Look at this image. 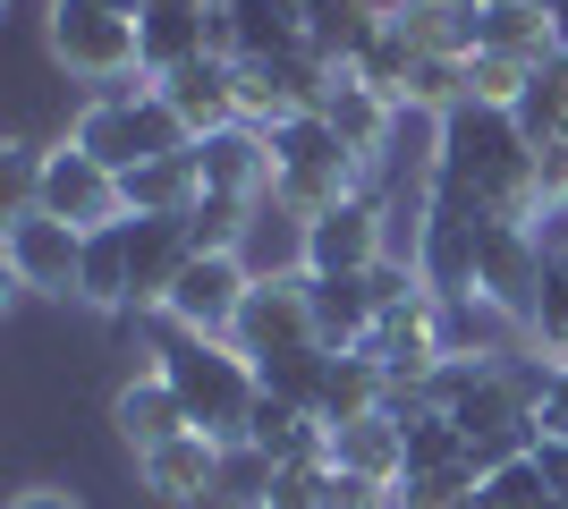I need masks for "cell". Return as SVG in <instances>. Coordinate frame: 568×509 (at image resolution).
Masks as SVG:
<instances>
[{"label":"cell","mask_w":568,"mask_h":509,"mask_svg":"<svg viewBox=\"0 0 568 509\" xmlns=\"http://www.w3.org/2000/svg\"><path fill=\"white\" fill-rule=\"evenodd\" d=\"M535 77H544V69H526V60H500V51H475V60H467V102H493V111H518Z\"/></svg>","instance_id":"32"},{"label":"cell","mask_w":568,"mask_h":509,"mask_svg":"<svg viewBox=\"0 0 568 509\" xmlns=\"http://www.w3.org/2000/svg\"><path fill=\"white\" fill-rule=\"evenodd\" d=\"M111 425H119V441L128 450H162V441H179L187 434V399L162 383V365H144L136 383H119V399H111Z\"/></svg>","instance_id":"14"},{"label":"cell","mask_w":568,"mask_h":509,"mask_svg":"<svg viewBox=\"0 0 568 509\" xmlns=\"http://www.w3.org/2000/svg\"><path fill=\"white\" fill-rule=\"evenodd\" d=\"M246 289H255V264H246V255H187V272H179V281H170V297H162V315L179 323V332L230 339Z\"/></svg>","instance_id":"8"},{"label":"cell","mask_w":568,"mask_h":509,"mask_svg":"<svg viewBox=\"0 0 568 509\" xmlns=\"http://www.w3.org/2000/svg\"><path fill=\"white\" fill-rule=\"evenodd\" d=\"M9 509H85V501H77V492H60V485H26Z\"/></svg>","instance_id":"39"},{"label":"cell","mask_w":568,"mask_h":509,"mask_svg":"<svg viewBox=\"0 0 568 509\" xmlns=\"http://www.w3.org/2000/svg\"><path fill=\"white\" fill-rule=\"evenodd\" d=\"M288 51H306L297 0H237L230 9V60H288Z\"/></svg>","instance_id":"20"},{"label":"cell","mask_w":568,"mask_h":509,"mask_svg":"<svg viewBox=\"0 0 568 509\" xmlns=\"http://www.w3.org/2000/svg\"><path fill=\"white\" fill-rule=\"evenodd\" d=\"M390 26L425 60H475L484 43V0H390Z\"/></svg>","instance_id":"15"},{"label":"cell","mask_w":568,"mask_h":509,"mask_svg":"<svg viewBox=\"0 0 568 509\" xmlns=\"http://www.w3.org/2000/svg\"><path fill=\"white\" fill-rule=\"evenodd\" d=\"M475 509H560V501H551V485H544L535 459H509V467H493V476L475 485Z\"/></svg>","instance_id":"33"},{"label":"cell","mask_w":568,"mask_h":509,"mask_svg":"<svg viewBox=\"0 0 568 509\" xmlns=\"http://www.w3.org/2000/svg\"><path fill=\"white\" fill-rule=\"evenodd\" d=\"M475 51H500V60H526V69H551L560 60V26H551L544 0H493L484 9V43Z\"/></svg>","instance_id":"19"},{"label":"cell","mask_w":568,"mask_h":509,"mask_svg":"<svg viewBox=\"0 0 568 509\" xmlns=\"http://www.w3.org/2000/svg\"><path fill=\"white\" fill-rule=\"evenodd\" d=\"M136 43H144V77L162 85V77H179L187 60L213 51V9H204V0H144Z\"/></svg>","instance_id":"11"},{"label":"cell","mask_w":568,"mask_h":509,"mask_svg":"<svg viewBox=\"0 0 568 509\" xmlns=\"http://www.w3.org/2000/svg\"><path fill=\"white\" fill-rule=\"evenodd\" d=\"M128 195V221H187L195 195H204V170H195V145L187 153H162V162H136L119 179Z\"/></svg>","instance_id":"17"},{"label":"cell","mask_w":568,"mask_h":509,"mask_svg":"<svg viewBox=\"0 0 568 509\" xmlns=\"http://www.w3.org/2000/svg\"><path fill=\"white\" fill-rule=\"evenodd\" d=\"M399 434H407V476H450V467H467V434H458L442 408L399 416ZM407 476H399V485H407Z\"/></svg>","instance_id":"27"},{"label":"cell","mask_w":568,"mask_h":509,"mask_svg":"<svg viewBox=\"0 0 568 509\" xmlns=\"http://www.w3.org/2000/svg\"><path fill=\"white\" fill-rule=\"evenodd\" d=\"M390 26V0H306V51L332 60L339 77L374 51V34Z\"/></svg>","instance_id":"16"},{"label":"cell","mask_w":568,"mask_h":509,"mask_svg":"<svg viewBox=\"0 0 568 509\" xmlns=\"http://www.w3.org/2000/svg\"><path fill=\"white\" fill-rule=\"evenodd\" d=\"M204 9H237V0H204Z\"/></svg>","instance_id":"41"},{"label":"cell","mask_w":568,"mask_h":509,"mask_svg":"<svg viewBox=\"0 0 568 509\" xmlns=\"http://www.w3.org/2000/svg\"><path fill=\"white\" fill-rule=\"evenodd\" d=\"M399 485H374V476H348V467H323V509H390Z\"/></svg>","instance_id":"35"},{"label":"cell","mask_w":568,"mask_h":509,"mask_svg":"<svg viewBox=\"0 0 568 509\" xmlns=\"http://www.w3.org/2000/svg\"><path fill=\"white\" fill-rule=\"evenodd\" d=\"M221 450L230 441H213V434H179V441H162V450H144L136 459V485L153 492L162 509H195V501H221Z\"/></svg>","instance_id":"10"},{"label":"cell","mask_w":568,"mask_h":509,"mask_svg":"<svg viewBox=\"0 0 568 509\" xmlns=\"http://www.w3.org/2000/svg\"><path fill=\"white\" fill-rule=\"evenodd\" d=\"M297 9H306V0H297Z\"/></svg>","instance_id":"42"},{"label":"cell","mask_w":568,"mask_h":509,"mask_svg":"<svg viewBox=\"0 0 568 509\" xmlns=\"http://www.w3.org/2000/svg\"><path fill=\"white\" fill-rule=\"evenodd\" d=\"M518 128H526V145H551V136H568V60H551V69L526 85Z\"/></svg>","instance_id":"30"},{"label":"cell","mask_w":568,"mask_h":509,"mask_svg":"<svg viewBox=\"0 0 568 509\" xmlns=\"http://www.w3.org/2000/svg\"><path fill=\"white\" fill-rule=\"evenodd\" d=\"M535 425H544V434H560V441H568V365H560V374H551V390H544V408H535Z\"/></svg>","instance_id":"38"},{"label":"cell","mask_w":568,"mask_h":509,"mask_svg":"<svg viewBox=\"0 0 568 509\" xmlns=\"http://www.w3.org/2000/svg\"><path fill=\"white\" fill-rule=\"evenodd\" d=\"M255 374H263V390H272V399H288V408H306V416H323L332 348H323V339H314V348H281V357H263Z\"/></svg>","instance_id":"26"},{"label":"cell","mask_w":568,"mask_h":509,"mask_svg":"<svg viewBox=\"0 0 568 509\" xmlns=\"http://www.w3.org/2000/svg\"><path fill=\"white\" fill-rule=\"evenodd\" d=\"M272 485H281V467L263 459L255 441H230V450H221V501H230V509H263Z\"/></svg>","instance_id":"31"},{"label":"cell","mask_w":568,"mask_h":509,"mask_svg":"<svg viewBox=\"0 0 568 509\" xmlns=\"http://www.w3.org/2000/svg\"><path fill=\"white\" fill-rule=\"evenodd\" d=\"M484 9H493V0H484Z\"/></svg>","instance_id":"43"},{"label":"cell","mask_w":568,"mask_h":509,"mask_svg":"<svg viewBox=\"0 0 568 509\" xmlns=\"http://www.w3.org/2000/svg\"><path fill=\"white\" fill-rule=\"evenodd\" d=\"M365 416H390V374H382L365 348L356 357H332V383H323V425H365Z\"/></svg>","instance_id":"25"},{"label":"cell","mask_w":568,"mask_h":509,"mask_svg":"<svg viewBox=\"0 0 568 509\" xmlns=\"http://www.w3.org/2000/svg\"><path fill=\"white\" fill-rule=\"evenodd\" d=\"M323 120H332V136L356 153V162L374 170L382 153H390V136H399V102H382L374 85H356V77H339V94L323 102Z\"/></svg>","instance_id":"18"},{"label":"cell","mask_w":568,"mask_h":509,"mask_svg":"<svg viewBox=\"0 0 568 509\" xmlns=\"http://www.w3.org/2000/svg\"><path fill=\"white\" fill-rule=\"evenodd\" d=\"M0 264H9V281H18V289H34V297H77V272H85V230L51 221L43 204H9Z\"/></svg>","instance_id":"4"},{"label":"cell","mask_w":568,"mask_h":509,"mask_svg":"<svg viewBox=\"0 0 568 509\" xmlns=\"http://www.w3.org/2000/svg\"><path fill=\"white\" fill-rule=\"evenodd\" d=\"M535 467H544V485H551V501L568 509V441H560V434H544V441H535Z\"/></svg>","instance_id":"37"},{"label":"cell","mask_w":568,"mask_h":509,"mask_svg":"<svg viewBox=\"0 0 568 509\" xmlns=\"http://www.w3.org/2000/svg\"><path fill=\"white\" fill-rule=\"evenodd\" d=\"M390 255V213H382V195H348L332 204L323 221H306V272L314 281H356V272H374Z\"/></svg>","instance_id":"7"},{"label":"cell","mask_w":568,"mask_h":509,"mask_svg":"<svg viewBox=\"0 0 568 509\" xmlns=\"http://www.w3.org/2000/svg\"><path fill=\"white\" fill-rule=\"evenodd\" d=\"M535 195H544V213H568V136L535 145Z\"/></svg>","instance_id":"36"},{"label":"cell","mask_w":568,"mask_h":509,"mask_svg":"<svg viewBox=\"0 0 568 509\" xmlns=\"http://www.w3.org/2000/svg\"><path fill=\"white\" fill-rule=\"evenodd\" d=\"M69 145L77 153H94L102 170H128L136 162H162V153H187L195 136H187V120L162 102V85L153 77H128V85H111V94H94L85 111L69 120Z\"/></svg>","instance_id":"2"},{"label":"cell","mask_w":568,"mask_h":509,"mask_svg":"<svg viewBox=\"0 0 568 509\" xmlns=\"http://www.w3.org/2000/svg\"><path fill=\"white\" fill-rule=\"evenodd\" d=\"M77 297H85V306H102V315H128V306H136L128 221H111V230H85V272H77Z\"/></svg>","instance_id":"22"},{"label":"cell","mask_w":568,"mask_h":509,"mask_svg":"<svg viewBox=\"0 0 568 509\" xmlns=\"http://www.w3.org/2000/svg\"><path fill=\"white\" fill-rule=\"evenodd\" d=\"M26 204H43V213L69 221V230H111V221H128L119 170H102L94 153H77L69 136L43 153V170H34V195H26Z\"/></svg>","instance_id":"5"},{"label":"cell","mask_w":568,"mask_h":509,"mask_svg":"<svg viewBox=\"0 0 568 509\" xmlns=\"http://www.w3.org/2000/svg\"><path fill=\"white\" fill-rule=\"evenodd\" d=\"M162 102L187 120L195 145H204V136H221V128H237V60H221V51L187 60L179 77H162Z\"/></svg>","instance_id":"13"},{"label":"cell","mask_w":568,"mask_h":509,"mask_svg":"<svg viewBox=\"0 0 568 509\" xmlns=\"http://www.w3.org/2000/svg\"><path fill=\"white\" fill-rule=\"evenodd\" d=\"M43 43H51V60H60L77 85H94V94H111V85H128V77H144L136 18H111V9H94V0H51Z\"/></svg>","instance_id":"3"},{"label":"cell","mask_w":568,"mask_h":509,"mask_svg":"<svg viewBox=\"0 0 568 509\" xmlns=\"http://www.w3.org/2000/svg\"><path fill=\"white\" fill-rule=\"evenodd\" d=\"M544 230H526V221H484V255H475V297H493L509 315H535V297H544Z\"/></svg>","instance_id":"9"},{"label":"cell","mask_w":568,"mask_h":509,"mask_svg":"<svg viewBox=\"0 0 568 509\" xmlns=\"http://www.w3.org/2000/svg\"><path fill=\"white\" fill-rule=\"evenodd\" d=\"M187 221H128V264H136V306H162L170 281L187 272Z\"/></svg>","instance_id":"21"},{"label":"cell","mask_w":568,"mask_h":509,"mask_svg":"<svg viewBox=\"0 0 568 509\" xmlns=\"http://www.w3.org/2000/svg\"><path fill=\"white\" fill-rule=\"evenodd\" d=\"M153 365H162V383L187 399V425H195V434L246 441V416H255V399H263L255 357H237L230 339H204V332H179V323H170V332L153 339Z\"/></svg>","instance_id":"1"},{"label":"cell","mask_w":568,"mask_h":509,"mask_svg":"<svg viewBox=\"0 0 568 509\" xmlns=\"http://www.w3.org/2000/svg\"><path fill=\"white\" fill-rule=\"evenodd\" d=\"M314 339L332 357H356L374 339V289H365V272L356 281H314Z\"/></svg>","instance_id":"23"},{"label":"cell","mask_w":568,"mask_h":509,"mask_svg":"<svg viewBox=\"0 0 568 509\" xmlns=\"http://www.w3.org/2000/svg\"><path fill=\"white\" fill-rule=\"evenodd\" d=\"M237 357H281V348H314V272H281V281H255L246 306L230 323Z\"/></svg>","instance_id":"6"},{"label":"cell","mask_w":568,"mask_h":509,"mask_svg":"<svg viewBox=\"0 0 568 509\" xmlns=\"http://www.w3.org/2000/svg\"><path fill=\"white\" fill-rule=\"evenodd\" d=\"M475 467H450V476H407L399 492H390V509H475Z\"/></svg>","instance_id":"34"},{"label":"cell","mask_w":568,"mask_h":509,"mask_svg":"<svg viewBox=\"0 0 568 509\" xmlns=\"http://www.w3.org/2000/svg\"><path fill=\"white\" fill-rule=\"evenodd\" d=\"M416 69H425V51L407 43L399 26H382V34H374V51H365V60H356L348 77H356V85H374L382 102H399V111H407V85H416Z\"/></svg>","instance_id":"28"},{"label":"cell","mask_w":568,"mask_h":509,"mask_svg":"<svg viewBox=\"0 0 568 509\" xmlns=\"http://www.w3.org/2000/svg\"><path fill=\"white\" fill-rule=\"evenodd\" d=\"M94 9H111V18H136V9H144V0H94Z\"/></svg>","instance_id":"40"},{"label":"cell","mask_w":568,"mask_h":509,"mask_svg":"<svg viewBox=\"0 0 568 509\" xmlns=\"http://www.w3.org/2000/svg\"><path fill=\"white\" fill-rule=\"evenodd\" d=\"M246 230H255V204H237V195H195V213H187V246L195 255H237Z\"/></svg>","instance_id":"29"},{"label":"cell","mask_w":568,"mask_h":509,"mask_svg":"<svg viewBox=\"0 0 568 509\" xmlns=\"http://www.w3.org/2000/svg\"><path fill=\"white\" fill-rule=\"evenodd\" d=\"M332 467H348V476H374V485H399V476H407V434H399V416L339 425V434H332Z\"/></svg>","instance_id":"24"},{"label":"cell","mask_w":568,"mask_h":509,"mask_svg":"<svg viewBox=\"0 0 568 509\" xmlns=\"http://www.w3.org/2000/svg\"><path fill=\"white\" fill-rule=\"evenodd\" d=\"M195 170H204V195H237V204H263L272 195V136L263 128H221L195 145Z\"/></svg>","instance_id":"12"}]
</instances>
